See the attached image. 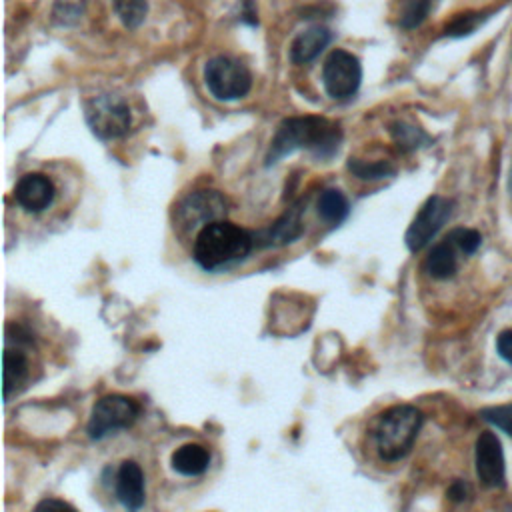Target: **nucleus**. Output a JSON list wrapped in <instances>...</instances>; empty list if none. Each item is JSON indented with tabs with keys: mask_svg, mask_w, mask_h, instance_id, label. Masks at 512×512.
I'll list each match as a JSON object with an SVG mask.
<instances>
[{
	"mask_svg": "<svg viewBox=\"0 0 512 512\" xmlns=\"http://www.w3.org/2000/svg\"><path fill=\"white\" fill-rule=\"evenodd\" d=\"M422 422L424 414L412 404H396L386 408L378 416L372 432L378 456L384 462L402 460L412 450Z\"/></svg>",
	"mask_w": 512,
	"mask_h": 512,
	"instance_id": "obj_3",
	"label": "nucleus"
},
{
	"mask_svg": "<svg viewBox=\"0 0 512 512\" xmlns=\"http://www.w3.org/2000/svg\"><path fill=\"white\" fill-rule=\"evenodd\" d=\"M228 200L218 190H196L184 196L174 208V230L180 236L200 232L206 224L224 218Z\"/></svg>",
	"mask_w": 512,
	"mask_h": 512,
	"instance_id": "obj_5",
	"label": "nucleus"
},
{
	"mask_svg": "<svg viewBox=\"0 0 512 512\" xmlns=\"http://www.w3.org/2000/svg\"><path fill=\"white\" fill-rule=\"evenodd\" d=\"M304 206H306V200H298L280 218H276L268 228L252 232L254 246L278 248V246L296 242L304 234V222H302Z\"/></svg>",
	"mask_w": 512,
	"mask_h": 512,
	"instance_id": "obj_11",
	"label": "nucleus"
},
{
	"mask_svg": "<svg viewBox=\"0 0 512 512\" xmlns=\"http://www.w3.org/2000/svg\"><path fill=\"white\" fill-rule=\"evenodd\" d=\"M242 24L248 26H258V12L254 0H240V14H238Z\"/></svg>",
	"mask_w": 512,
	"mask_h": 512,
	"instance_id": "obj_28",
	"label": "nucleus"
},
{
	"mask_svg": "<svg viewBox=\"0 0 512 512\" xmlns=\"http://www.w3.org/2000/svg\"><path fill=\"white\" fill-rule=\"evenodd\" d=\"M170 466L182 476H202L210 466V450L196 442L182 444L172 452Z\"/></svg>",
	"mask_w": 512,
	"mask_h": 512,
	"instance_id": "obj_17",
	"label": "nucleus"
},
{
	"mask_svg": "<svg viewBox=\"0 0 512 512\" xmlns=\"http://www.w3.org/2000/svg\"><path fill=\"white\" fill-rule=\"evenodd\" d=\"M388 132H390L394 144L398 146V150H402V152H414L430 142V136L422 128H418L410 122H404V120L392 122Z\"/></svg>",
	"mask_w": 512,
	"mask_h": 512,
	"instance_id": "obj_19",
	"label": "nucleus"
},
{
	"mask_svg": "<svg viewBox=\"0 0 512 512\" xmlns=\"http://www.w3.org/2000/svg\"><path fill=\"white\" fill-rule=\"evenodd\" d=\"M482 420L490 422L492 426L500 428L512 438V402L510 404H500V406H490L480 410Z\"/></svg>",
	"mask_w": 512,
	"mask_h": 512,
	"instance_id": "obj_25",
	"label": "nucleus"
},
{
	"mask_svg": "<svg viewBox=\"0 0 512 512\" xmlns=\"http://www.w3.org/2000/svg\"><path fill=\"white\" fill-rule=\"evenodd\" d=\"M140 414V404L124 394H108L96 400L90 412L86 432L90 440H102L118 430L130 428Z\"/></svg>",
	"mask_w": 512,
	"mask_h": 512,
	"instance_id": "obj_7",
	"label": "nucleus"
},
{
	"mask_svg": "<svg viewBox=\"0 0 512 512\" xmlns=\"http://www.w3.org/2000/svg\"><path fill=\"white\" fill-rule=\"evenodd\" d=\"M508 194L512 196V170H510V174H508Z\"/></svg>",
	"mask_w": 512,
	"mask_h": 512,
	"instance_id": "obj_31",
	"label": "nucleus"
},
{
	"mask_svg": "<svg viewBox=\"0 0 512 512\" xmlns=\"http://www.w3.org/2000/svg\"><path fill=\"white\" fill-rule=\"evenodd\" d=\"M46 508H70V510H74L72 504H68L64 500H56V498H46V500L36 504V510H46Z\"/></svg>",
	"mask_w": 512,
	"mask_h": 512,
	"instance_id": "obj_30",
	"label": "nucleus"
},
{
	"mask_svg": "<svg viewBox=\"0 0 512 512\" xmlns=\"http://www.w3.org/2000/svg\"><path fill=\"white\" fill-rule=\"evenodd\" d=\"M332 42V32L326 26H310L302 30L290 44V60L294 64L314 62L322 50Z\"/></svg>",
	"mask_w": 512,
	"mask_h": 512,
	"instance_id": "obj_15",
	"label": "nucleus"
},
{
	"mask_svg": "<svg viewBox=\"0 0 512 512\" xmlns=\"http://www.w3.org/2000/svg\"><path fill=\"white\" fill-rule=\"evenodd\" d=\"M346 168L352 172V176L360 178V180H382V178H390L396 174L394 164H390L388 160H374V162H366L360 158H350Z\"/></svg>",
	"mask_w": 512,
	"mask_h": 512,
	"instance_id": "obj_20",
	"label": "nucleus"
},
{
	"mask_svg": "<svg viewBox=\"0 0 512 512\" xmlns=\"http://www.w3.org/2000/svg\"><path fill=\"white\" fill-rule=\"evenodd\" d=\"M254 248L252 232L240 228L224 218L206 224L196 236L192 246L194 262L208 272L228 268L242 262Z\"/></svg>",
	"mask_w": 512,
	"mask_h": 512,
	"instance_id": "obj_2",
	"label": "nucleus"
},
{
	"mask_svg": "<svg viewBox=\"0 0 512 512\" xmlns=\"http://www.w3.org/2000/svg\"><path fill=\"white\" fill-rule=\"evenodd\" d=\"M340 142L342 130L336 122L322 116H290L278 124L264 164L272 166L296 150H306L318 160H328L338 152Z\"/></svg>",
	"mask_w": 512,
	"mask_h": 512,
	"instance_id": "obj_1",
	"label": "nucleus"
},
{
	"mask_svg": "<svg viewBox=\"0 0 512 512\" xmlns=\"http://www.w3.org/2000/svg\"><path fill=\"white\" fill-rule=\"evenodd\" d=\"M434 0H402L398 10V24L404 30L418 28L430 14Z\"/></svg>",
	"mask_w": 512,
	"mask_h": 512,
	"instance_id": "obj_21",
	"label": "nucleus"
},
{
	"mask_svg": "<svg viewBox=\"0 0 512 512\" xmlns=\"http://www.w3.org/2000/svg\"><path fill=\"white\" fill-rule=\"evenodd\" d=\"M26 378H28V358L24 354V348L20 344L12 346L6 342V350L2 356L4 402H10V398L22 388Z\"/></svg>",
	"mask_w": 512,
	"mask_h": 512,
	"instance_id": "obj_16",
	"label": "nucleus"
},
{
	"mask_svg": "<svg viewBox=\"0 0 512 512\" xmlns=\"http://www.w3.org/2000/svg\"><path fill=\"white\" fill-rule=\"evenodd\" d=\"M450 232H452L454 240L458 242V246H460V250L464 252L466 258L478 252V248H480V244H482V234H480L476 228H464V226H460V228H454V230H450Z\"/></svg>",
	"mask_w": 512,
	"mask_h": 512,
	"instance_id": "obj_26",
	"label": "nucleus"
},
{
	"mask_svg": "<svg viewBox=\"0 0 512 512\" xmlns=\"http://www.w3.org/2000/svg\"><path fill=\"white\" fill-rule=\"evenodd\" d=\"M490 18V12H464L454 16L446 28H444V36L448 38H464L468 34H472L474 30H478L486 20Z\"/></svg>",
	"mask_w": 512,
	"mask_h": 512,
	"instance_id": "obj_22",
	"label": "nucleus"
},
{
	"mask_svg": "<svg viewBox=\"0 0 512 512\" xmlns=\"http://www.w3.org/2000/svg\"><path fill=\"white\" fill-rule=\"evenodd\" d=\"M452 210H454L452 198H446L440 194H432L430 198H426V202L420 206V210L416 212L414 220L410 222L404 234L406 248L416 254L424 246H428L432 238L440 232V228L448 222V218L452 216Z\"/></svg>",
	"mask_w": 512,
	"mask_h": 512,
	"instance_id": "obj_9",
	"label": "nucleus"
},
{
	"mask_svg": "<svg viewBox=\"0 0 512 512\" xmlns=\"http://www.w3.org/2000/svg\"><path fill=\"white\" fill-rule=\"evenodd\" d=\"M112 8L126 28H138L148 14L146 0H112Z\"/></svg>",
	"mask_w": 512,
	"mask_h": 512,
	"instance_id": "obj_23",
	"label": "nucleus"
},
{
	"mask_svg": "<svg viewBox=\"0 0 512 512\" xmlns=\"http://www.w3.org/2000/svg\"><path fill=\"white\" fill-rule=\"evenodd\" d=\"M116 498L126 510H140L146 500L144 472L134 460H124L116 472Z\"/></svg>",
	"mask_w": 512,
	"mask_h": 512,
	"instance_id": "obj_14",
	"label": "nucleus"
},
{
	"mask_svg": "<svg viewBox=\"0 0 512 512\" xmlns=\"http://www.w3.org/2000/svg\"><path fill=\"white\" fill-rule=\"evenodd\" d=\"M362 82V64L348 50L334 48L322 64V84L330 98L344 100L358 92Z\"/></svg>",
	"mask_w": 512,
	"mask_h": 512,
	"instance_id": "obj_8",
	"label": "nucleus"
},
{
	"mask_svg": "<svg viewBox=\"0 0 512 512\" xmlns=\"http://www.w3.org/2000/svg\"><path fill=\"white\" fill-rule=\"evenodd\" d=\"M496 352L504 362L512 366V330H502L496 336Z\"/></svg>",
	"mask_w": 512,
	"mask_h": 512,
	"instance_id": "obj_27",
	"label": "nucleus"
},
{
	"mask_svg": "<svg viewBox=\"0 0 512 512\" xmlns=\"http://www.w3.org/2000/svg\"><path fill=\"white\" fill-rule=\"evenodd\" d=\"M84 120L98 140H116L128 134L132 114L128 102L118 94H98L82 102Z\"/></svg>",
	"mask_w": 512,
	"mask_h": 512,
	"instance_id": "obj_4",
	"label": "nucleus"
},
{
	"mask_svg": "<svg viewBox=\"0 0 512 512\" xmlns=\"http://www.w3.org/2000/svg\"><path fill=\"white\" fill-rule=\"evenodd\" d=\"M474 464L478 480L486 488H504L506 486V462L502 452L500 438L486 430L478 436L474 446Z\"/></svg>",
	"mask_w": 512,
	"mask_h": 512,
	"instance_id": "obj_10",
	"label": "nucleus"
},
{
	"mask_svg": "<svg viewBox=\"0 0 512 512\" xmlns=\"http://www.w3.org/2000/svg\"><path fill=\"white\" fill-rule=\"evenodd\" d=\"M448 500L452 502H464L470 496V486L464 480H454L446 490Z\"/></svg>",
	"mask_w": 512,
	"mask_h": 512,
	"instance_id": "obj_29",
	"label": "nucleus"
},
{
	"mask_svg": "<svg viewBox=\"0 0 512 512\" xmlns=\"http://www.w3.org/2000/svg\"><path fill=\"white\" fill-rule=\"evenodd\" d=\"M204 82L208 92L222 102L244 98L252 88V74L244 62L218 54L204 66Z\"/></svg>",
	"mask_w": 512,
	"mask_h": 512,
	"instance_id": "obj_6",
	"label": "nucleus"
},
{
	"mask_svg": "<svg viewBox=\"0 0 512 512\" xmlns=\"http://www.w3.org/2000/svg\"><path fill=\"white\" fill-rule=\"evenodd\" d=\"M316 210L324 222L330 226H340L350 214V204L338 188H326L316 202Z\"/></svg>",
	"mask_w": 512,
	"mask_h": 512,
	"instance_id": "obj_18",
	"label": "nucleus"
},
{
	"mask_svg": "<svg viewBox=\"0 0 512 512\" xmlns=\"http://www.w3.org/2000/svg\"><path fill=\"white\" fill-rule=\"evenodd\" d=\"M84 12V2L82 0H56L52 8V18L58 24H74L80 20Z\"/></svg>",
	"mask_w": 512,
	"mask_h": 512,
	"instance_id": "obj_24",
	"label": "nucleus"
},
{
	"mask_svg": "<svg viewBox=\"0 0 512 512\" xmlns=\"http://www.w3.org/2000/svg\"><path fill=\"white\" fill-rule=\"evenodd\" d=\"M56 196V188L46 174L30 172L24 174L14 186V198L26 212H42L46 210Z\"/></svg>",
	"mask_w": 512,
	"mask_h": 512,
	"instance_id": "obj_12",
	"label": "nucleus"
},
{
	"mask_svg": "<svg viewBox=\"0 0 512 512\" xmlns=\"http://www.w3.org/2000/svg\"><path fill=\"white\" fill-rule=\"evenodd\" d=\"M460 258H466V256L460 250L458 242L454 240L452 232H448L442 242H438L430 248L428 256L424 258L422 268L434 280H448L458 272Z\"/></svg>",
	"mask_w": 512,
	"mask_h": 512,
	"instance_id": "obj_13",
	"label": "nucleus"
}]
</instances>
